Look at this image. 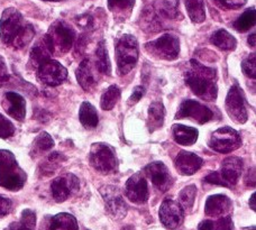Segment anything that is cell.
I'll return each mask as SVG.
<instances>
[{
    "label": "cell",
    "mask_w": 256,
    "mask_h": 230,
    "mask_svg": "<svg viewBox=\"0 0 256 230\" xmlns=\"http://www.w3.org/2000/svg\"><path fill=\"white\" fill-rule=\"evenodd\" d=\"M209 147L218 153L227 154L238 150L242 146V137L230 127L219 128L209 138Z\"/></svg>",
    "instance_id": "obj_7"
},
{
    "label": "cell",
    "mask_w": 256,
    "mask_h": 230,
    "mask_svg": "<svg viewBox=\"0 0 256 230\" xmlns=\"http://www.w3.org/2000/svg\"><path fill=\"white\" fill-rule=\"evenodd\" d=\"M145 48L154 58L172 61L180 54V40L176 35L164 34L161 38L148 42Z\"/></svg>",
    "instance_id": "obj_6"
},
{
    "label": "cell",
    "mask_w": 256,
    "mask_h": 230,
    "mask_svg": "<svg viewBox=\"0 0 256 230\" xmlns=\"http://www.w3.org/2000/svg\"><path fill=\"white\" fill-rule=\"evenodd\" d=\"M54 140L53 138L50 136L48 132H40V134L35 138L33 142V147H32V155H40L43 154L45 152L53 148Z\"/></svg>",
    "instance_id": "obj_31"
},
{
    "label": "cell",
    "mask_w": 256,
    "mask_h": 230,
    "mask_svg": "<svg viewBox=\"0 0 256 230\" xmlns=\"http://www.w3.org/2000/svg\"><path fill=\"white\" fill-rule=\"evenodd\" d=\"M64 160V156L60 153H53L48 158L46 162H45L42 166H40V172H42L44 176H52V174L56 171L58 165Z\"/></svg>",
    "instance_id": "obj_35"
},
{
    "label": "cell",
    "mask_w": 256,
    "mask_h": 230,
    "mask_svg": "<svg viewBox=\"0 0 256 230\" xmlns=\"http://www.w3.org/2000/svg\"><path fill=\"white\" fill-rule=\"evenodd\" d=\"M14 134H15V127H14L12 122L0 114V138L7 140Z\"/></svg>",
    "instance_id": "obj_38"
},
{
    "label": "cell",
    "mask_w": 256,
    "mask_h": 230,
    "mask_svg": "<svg viewBox=\"0 0 256 230\" xmlns=\"http://www.w3.org/2000/svg\"><path fill=\"white\" fill-rule=\"evenodd\" d=\"M242 70L248 78H256V54L252 53L242 63Z\"/></svg>",
    "instance_id": "obj_37"
},
{
    "label": "cell",
    "mask_w": 256,
    "mask_h": 230,
    "mask_svg": "<svg viewBox=\"0 0 256 230\" xmlns=\"http://www.w3.org/2000/svg\"><path fill=\"white\" fill-rule=\"evenodd\" d=\"M48 36L51 40L53 53L62 55L68 53L74 44L76 32L63 22H56L52 25Z\"/></svg>",
    "instance_id": "obj_8"
},
{
    "label": "cell",
    "mask_w": 256,
    "mask_h": 230,
    "mask_svg": "<svg viewBox=\"0 0 256 230\" xmlns=\"http://www.w3.org/2000/svg\"><path fill=\"white\" fill-rule=\"evenodd\" d=\"M164 117H166V109L161 101H154L148 108V126L150 132H155L163 126Z\"/></svg>",
    "instance_id": "obj_24"
},
{
    "label": "cell",
    "mask_w": 256,
    "mask_h": 230,
    "mask_svg": "<svg viewBox=\"0 0 256 230\" xmlns=\"http://www.w3.org/2000/svg\"><path fill=\"white\" fill-rule=\"evenodd\" d=\"M204 160L194 153L181 150L174 160V166L182 176H194L202 166Z\"/></svg>",
    "instance_id": "obj_18"
},
{
    "label": "cell",
    "mask_w": 256,
    "mask_h": 230,
    "mask_svg": "<svg viewBox=\"0 0 256 230\" xmlns=\"http://www.w3.org/2000/svg\"><path fill=\"white\" fill-rule=\"evenodd\" d=\"M36 224V216L32 210L26 209L22 211L20 222H14L9 230H34Z\"/></svg>",
    "instance_id": "obj_33"
},
{
    "label": "cell",
    "mask_w": 256,
    "mask_h": 230,
    "mask_svg": "<svg viewBox=\"0 0 256 230\" xmlns=\"http://www.w3.org/2000/svg\"><path fill=\"white\" fill-rule=\"evenodd\" d=\"M248 230H255V228H254V227H252V229H248Z\"/></svg>",
    "instance_id": "obj_51"
},
{
    "label": "cell",
    "mask_w": 256,
    "mask_h": 230,
    "mask_svg": "<svg viewBox=\"0 0 256 230\" xmlns=\"http://www.w3.org/2000/svg\"><path fill=\"white\" fill-rule=\"evenodd\" d=\"M243 160L238 158H235V156L224 160V162L222 163V171L219 172V176H220L225 186L232 188L236 186L242 176V173H243Z\"/></svg>",
    "instance_id": "obj_17"
},
{
    "label": "cell",
    "mask_w": 256,
    "mask_h": 230,
    "mask_svg": "<svg viewBox=\"0 0 256 230\" xmlns=\"http://www.w3.org/2000/svg\"><path fill=\"white\" fill-rule=\"evenodd\" d=\"M54 53L51 40H50L46 34L34 45L33 48H32L30 62L33 66L38 68L43 62L48 61V60H51V56Z\"/></svg>",
    "instance_id": "obj_21"
},
{
    "label": "cell",
    "mask_w": 256,
    "mask_h": 230,
    "mask_svg": "<svg viewBox=\"0 0 256 230\" xmlns=\"http://www.w3.org/2000/svg\"><path fill=\"white\" fill-rule=\"evenodd\" d=\"M254 25H255V9L254 8H250L246 12H244L238 17V20L234 22L235 30L242 32V33L248 32V30L252 28Z\"/></svg>",
    "instance_id": "obj_32"
},
{
    "label": "cell",
    "mask_w": 256,
    "mask_h": 230,
    "mask_svg": "<svg viewBox=\"0 0 256 230\" xmlns=\"http://www.w3.org/2000/svg\"><path fill=\"white\" fill-rule=\"evenodd\" d=\"M225 107L226 112L234 122L238 124H245L248 122V114L245 106L244 92L237 84L232 86L230 90L228 91Z\"/></svg>",
    "instance_id": "obj_9"
},
{
    "label": "cell",
    "mask_w": 256,
    "mask_h": 230,
    "mask_svg": "<svg viewBox=\"0 0 256 230\" xmlns=\"http://www.w3.org/2000/svg\"><path fill=\"white\" fill-rule=\"evenodd\" d=\"M38 78L42 84L50 86L62 84L68 78V71L60 62L48 60L38 68Z\"/></svg>",
    "instance_id": "obj_11"
},
{
    "label": "cell",
    "mask_w": 256,
    "mask_h": 230,
    "mask_svg": "<svg viewBox=\"0 0 256 230\" xmlns=\"http://www.w3.org/2000/svg\"><path fill=\"white\" fill-rule=\"evenodd\" d=\"M35 30L26 22L22 14L15 8H7L0 20V38L16 50H20L33 40Z\"/></svg>",
    "instance_id": "obj_1"
},
{
    "label": "cell",
    "mask_w": 256,
    "mask_h": 230,
    "mask_svg": "<svg viewBox=\"0 0 256 230\" xmlns=\"http://www.w3.org/2000/svg\"><path fill=\"white\" fill-rule=\"evenodd\" d=\"M144 92H145V90H144L143 86H136V88L134 89V92H132V94L130 96V104L138 102L142 96H144Z\"/></svg>",
    "instance_id": "obj_43"
},
{
    "label": "cell",
    "mask_w": 256,
    "mask_h": 230,
    "mask_svg": "<svg viewBox=\"0 0 256 230\" xmlns=\"http://www.w3.org/2000/svg\"><path fill=\"white\" fill-rule=\"evenodd\" d=\"M184 219V210L178 202L173 200L164 201L160 208V220L163 226L174 230L181 226Z\"/></svg>",
    "instance_id": "obj_15"
},
{
    "label": "cell",
    "mask_w": 256,
    "mask_h": 230,
    "mask_svg": "<svg viewBox=\"0 0 256 230\" xmlns=\"http://www.w3.org/2000/svg\"><path fill=\"white\" fill-rule=\"evenodd\" d=\"M12 209V201L0 196V218L4 217V216L8 214L9 211Z\"/></svg>",
    "instance_id": "obj_41"
},
{
    "label": "cell",
    "mask_w": 256,
    "mask_h": 230,
    "mask_svg": "<svg viewBox=\"0 0 256 230\" xmlns=\"http://www.w3.org/2000/svg\"><path fill=\"white\" fill-rule=\"evenodd\" d=\"M222 7L227 9H240L244 6L248 0H218Z\"/></svg>",
    "instance_id": "obj_39"
},
{
    "label": "cell",
    "mask_w": 256,
    "mask_h": 230,
    "mask_svg": "<svg viewBox=\"0 0 256 230\" xmlns=\"http://www.w3.org/2000/svg\"><path fill=\"white\" fill-rule=\"evenodd\" d=\"M214 230H232V222L230 216L219 219L214 224Z\"/></svg>",
    "instance_id": "obj_40"
},
{
    "label": "cell",
    "mask_w": 256,
    "mask_h": 230,
    "mask_svg": "<svg viewBox=\"0 0 256 230\" xmlns=\"http://www.w3.org/2000/svg\"><path fill=\"white\" fill-rule=\"evenodd\" d=\"M100 194L106 204L108 214L114 219H122L127 214V204L124 196L116 186H106L100 188Z\"/></svg>",
    "instance_id": "obj_10"
},
{
    "label": "cell",
    "mask_w": 256,
    "mask_h": 230,
    "mask_svg": "<svg viewBox=\"0 0 256 230\" xmlns=\"http://www.w3.org/2000/svg\"><path fill=\"white\" fill-rule=\"evenodd\" d=\"M217 73L198 61L191 60L190 68L186 72V84L199 98L212 101L217 98Z\"/></svg>",
    "instance_id": "obj_2"
},
{
    "label": "cell",
    "mask_w": 256,
    "mask_h": 230,
    "mask_svg": "<svg viewBox=\"0 0 256 230\" xmlns=\"http://www.w3.org/2000/svg\"><path fill=\"white\" fill-rule=\"evenodd\" d=\"M4 109L16 120H24L26 116V101L16 92H7L4 99Z\"/></svg>",
    "instance_id": "obj_19"
},
{
    "label": "cell",
    "mask_w": 256,
    "mask_h": 230,
    "mask_svg": "<svg viewBox=\"0 0 256 230\" xmlns=\"http://www.w3.org/2000/svg\"><path fill=\"white\" fill-rule=\"evenodd\" d=\"M76 76L78 82L84 91L92 90L98 82L89 58H86L80 63L79 68H76Z\"/></svg>",
    "instance_id": "obj_22"
},
{
    "label": "cell",
    "mask_w": 256,
    "mask_h": 230,
    "mask_svg": "<svg viewBox=\"0 0 256 230\" xmlns=\"http://www.w3.org/2000/svg\"><path fill=\"white\" fill-rule=\"evenodd\" d=\"M26 178L14 154L9 150H0V186L15 192L24 186Z\"/></svg>",
    "instance_id": "obj_3"
},
{
    "label": "cell",
    "mask_w": 256,
    "mask_h": 230,
    "mask_svg": "<svg viewBox=\"0 0 256 230\" xmlns=\"http://www.w3.org/2000/svg\"><path fill=\"white\" fill-rule=\"evenodd\" d=\"M97 64H96V68L97 70L102 73V74L110 76L112 73V64L109 61L108 56V50L104 46V42H100L97 48Z\"/></svg>",
    "instance_id": "obj_29"
},
{
    "label": "cell",
    "mask_w": 256,
    "mask_h": 230,
    "mask_svg": "<svg viewBox=\"0 0 256 230\" xmlns=\"http://www.w3.org/2000/svg\"><path fill=\"white\" fill-rule=\"evenodd\" d=\"M232 202L225 194L210 196L206 201L204 212L209 217H219L230 212L232 210Z\"/></svg>",
    "instance_id": "obj_20"
},
{
    "label": "cell",
    "mask_w": 256,
    "mask_h": 230,
    "mask_svg": "<svg viewBox=\"0 0 256 230\" xmlns=\"http://www.w3.org/2000/svg\"><path fill=\"white\" fill-rule=\"evenodd\" d=\"M79 178L71 173L56 178L51 184L53 199L56 202H64L79 190Z\"/></svg>",
    "instance_id": "obj_13"
},
{
    "label": "cell",
    "mask_w": 256,
    "mask_h": 230,
    "mask_svg": "<svg viewBox=\"0 0 256 230\" xmlns=\"http://www.w3.org/2000/svg\"><path fill=\"white\" fill-rule=\"evenodd\" d=\"M210 42L222 50H234L237 46L236 38L226 30L214 32L210 38Z\"/></svg>",
    "instance_id": "obj_26"
},
{
    "label": "cell",
    "mask_w": 256,
    "mask_h": 230,
    "mask_svg": "<svg viewBox=\"0 0 256 230\" xmlns=\"http://www.w3.org/2000/svg\"><path fill=\"white\" fill-rule=\"evenodd\" d=\"M79 119L86 130H94L98 126L99 122L97 109L90 102H86V101L82 102L79 110Z\"/></svg>",
    "instance_id": "obj_25"
},
{
    "label": "cell",
    "mask_w": 256,
    "mask_h": 230,
    "mask_svg": "<svg viewBox=\"0 0 256 230\" xmlns=\"http://www.w3.org/2000/svg\"><path fill=\"white\" fill-rule=\"evenodd\" d=\"M145 173L155 186L161 191H166L172 186V176L166 164L153 162L145 168Z\"/></svg>",
    "instance_id": "obj_16"
},
{
    "label": "cell",
    "mask_w": 256,
    "mask_h": 230,
    "mask_svg": "<svg viewBox=\"0 0 256 230\" xmlns=\"http://www.w3.org/2000/svg\"><path fill=\"white\" fill-rule=\"evenodd\" d=\"M108 8L115 14H130L135 6V0H107Z\"/></svg>",
    "instance_id": "obj_36"
},
{
    "label": "cell",
    "mask_w": 256,
    "mask_h": 230,
    "mask_svg": "<svg viewBox=\"0 0 256 230\" xmlns=\"http://www.w3.org/2000/svg\"><path fill=\"white\" fill-rule=\"evenodd\" d=\"M125 193L132 204H143L148 200V186L142 173H136L128 178L125 184Z\"/></svg>",
    "instance_id": "obj_14"
},
{
    "label": "cell",
    "mask_w": 256,
    "mask_h": 230,
    "mask_svg": "<svg viewBox=\"0 0 256 230\" xmlns=\"http://www.w3.org/2000/svg\"><path fill=\"white\" fill-rule=\"evenodd\" d=\"M138 43L132 35H124L116 43V61L118 72L126 76L135 68L138 61Z\"/></svg>",
    "instance_id": "obj_4"
},
{
    "label": "cell",
    "mask_w": 256,
    "mask_h": 230,
    "mask_svg": "<svg viewBox=\"0 0 256 230\" xmlns=\"http://www.w3.org/2000/svg\"><path fill=\"white\" fill-rule=\"evenodd\" d=\"M196 196V186L191 184V186H186L179 194V201H180L179 204L182 206V209L186 211H190L194 204Z\"/></svg>",
    "instance_id": "obj_34"
},
{
    "label": "cell",
    "mask_w": 256,
    "mask_h": 230,
    "mask_svg": "<svg viewBox=\"0 0 256 230\" xmlns=\"http://www.w3.org/2000/svg\"><path fill=\"white\" fill-rule=\"evenodd\" d=\"M122 230H135V228L132 227V226H126Z\"/></svg>",
    "instance_id": "obj_49"
},
{
    "label": "cell",
    "mask_w": 256,
    "mask_h": 230,
    "mask_svg": "<svg viewBox=\"0 0 256 230\" xmlns=\"http://www.w3.org/2000/svg\"><path fill=\"white\" fill-rule=\"evenodd\" d=\"M176 118H190L202 125V124L212 120L214 112L212 109L201 104L198 101L188 99L181 104Z\"/></svg>",
    "instance_id": "obj_12"
},
{
    "label": "cell",
    "mask_w": 256,
    "mask_h": 230,
    "mask_svg": "<svg viewBox=\"0 0 256 230\" xmlns=\"http://www.w3.org/2000/svg\"><path fill=\"white\" fill-rule=\"evenodd\" d=\"M248 44L250 46H252V48H255V34L248 36Z\"/></svg>",
    "instance_id": "obj_48"
},
{
    "label": "cell",
    "mask_w": 256,
    "mask_h": 230,
    "mask_svg": "<svg viewBox=\"0 0 256 230\" xmlns=\"http://www.w3.org/2000/svg\"><path fill=\"white\" fill-rule=\"evenodd\" d=\"M43 2H63V0H43Z\"/></svg>",
    "instance_id": "obj_50"
},
{
    "label": "cell",
    "mask_w": 256,
    "mask_h": 230,
    "mask_svg": "<svg viewBox=\"0 0 256 230\" xmlns=\"http://www.w3.org/2000/svg\"><path fill=\"white\" fill-rule=\"evenodd\" d=\"M90 164L102 174H112L118 170V160L115 150L104 142H94L89 154Z\"/></svg>",
    "instance_id": "obj_5"
},
{
    "label": "cell",
    "mask_w": 256,
    "mask_h": 230,
    "mask_svg": "<svg viewBox=\"0 0 256 230\" xmlns=\"http://www.w3.org/2000/svg\"><path fill=\"white\" fill-rule=\"evenodd\" d=\"M78 25L81 26L82 28L86 30H91L94 26V20L90 15H82L76 20Z\"/></svg>",
    "instance_id": "obj_42"
},
{
    "label": "cell",
    "mask_w": 256,
    "mask_h": 230,
    "mask_svg": "<svg viewBox=\"0 0 256 230\" xmlns=\"http://www.w3.org/2000/svg\"><path fill=\"white\" fill-rule=\"evenodd\" d=\"M250 208H252V210H254V211H255V209H256V204H255V193H253L252 196H250Z\"/></svg>",
    "instance_id": "obj_47"
},
{
    "label": "cell",
    "mask_w": 256,
    "mask_h": 230,
    "mask_svg": "<svg viewBox=\"0 0 256 230\" xmlns=\"http://www.w3.org/2000/svg\"><path fill=\"white\" fill-rule=\"evenodd\" d=\"M198 230H214V224L212 220H204L199 224Z\"/></svg>",
    "instance_id": "obj_45"
},
{
    "label": "cell",
    "mask_w": 256,
    "mask_h": 230,
    "mask_svg": "<svg viewBox=\"0 0 256 230\" xmlns=\"http://www.w3.org/2000/svg\"><path fill=\"white\" fill-rule=\"evenodd\" d=\"M50 230H79L76 219L70 214H58L52 218Z\"/></svg>",
    "instance_id": "obj_28"
},
{
    "label": "cell",
    "mask_w": 256,
    "mask_h": 230,
    "mask_svg": "<svg viewBox=\"0 0 256 230\" xmlns=\"http://www.w3.org/2000/svg\"><path fill=\"white\" fill-rule=\"evenodd\" d=\"M186 9L190 20L194 24H201L206 20V9L204 0H184Z\"/></svg>",
    "instance_id": "obj_27"
},
{
    "label": "cell",
    "mask_w": 256,
    "mask_h": 230,
    "mask_svg": "<svg viewBox=\"0 0 256 230\" xmlns=\"http://www.w3.org/2000/svg\"><path fill=\"white\" fill-rule=\"evenodd\" d=\"M172 134L174 140L179 145L191 146L194 144L196 140H198L199 132L194 127L179 125V124H176V125L172 127Z\"/></svg>",
    "instance_id": "obj_23"
},
{
    "label": "cell",
    "mask_w": 256,
    "mask_h": 230,
    "mask_svg": "<svg viewBox=\"0 0 256 230\" xmlns=\"http://www.w3.org/2000/svg\"><path fill=\"white\" fill-rule=\"evenodd\" d=\"M120 98V89L117 86H110L104 92L100 101V107L102 110H112L117 104Z\"/></svg>",
    "instance_id": "obj_30"
},
{
    "label": "cell",
    "mask_w": 256,
    "mask_h": 230,
    "mask_svg": "<svg viewBox=\"0 0 256 230\" xmlns=\"http://www.w3.org/2000/svg\"><path fill=\"white\" fill-rule=\"evenodd\" d=\"M7 76V66L4 58L0 56V80H4Z\"/></svg>",
    "instance_id": "obj_46"
},
{
    "label": "cell",
    "mask_w": 256,
    "mask_h": 230,
    "mask_svg": "<svg viewBox=\"0 0 256 230\" xmlns=\"http://www.w3.org/2000/svg\"><path fill=\"white\" fill-rule=\"evenodd\" d=\"M206 182H208L210 184H218V186H225V184H224L220 176H219V172H214L212 174H209V176L206 178Z\"/></svg>",
    "instance_id": "obj_44"
}]
</instances>
